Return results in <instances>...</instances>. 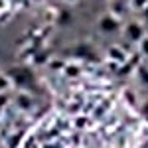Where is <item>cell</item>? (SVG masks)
<instances>
[{
  "label": "cell",
  "mask_w": 148,
  "mask_h": 148,
  "mask_svg": "<svg viewBox=\"0 0 148 148\" xmlns=\"http://www.w3.org/2000/svg\"><path fill=\"white\" fill-rule=\"evenodd\" d=\"M8 75H10L12 81H14L16 85H20V87H28V85L34 83V75H32V71L26 69V67H10Z\"/></svg>",
  "instance_id": "cell-1"
},
{
  "label": "cell",
  "mask_w": 148,
  "mask_h": 148,
  "mask_svg": "<svg viewBox=\"0 0 148 148\" xmlns=\"http://www.w3.org/2000/svg\"><path fill=\"white\" fill-rule=\"evenodd\" d=\"M125 34L126 38L130 40V42H136V44H140L144 38H146V32H144V26L138 22H128L125 26Z\"/></svg>",
  "instance_id": "cell-2"
},
{
  "label": "cell",
  "mask_w": 148,
  "mask_h": 148,
  "mask_svg": "<svg viewBox=\"0 0 148 148\" xmlns=\"http://www.w3.org/2000/svg\"><path fill=\"white\" fill-rule=\"evenodd\" d=\"M99 28H101L105 34H113V32H116V30L121 28V22H119L114 16L107 14V16H103L101 20H99Z\"/></svg>",
  "instance_id": "cell-3"
},
{
  "label": "cell",
  "mask_w": 148,
  "mask_h": 148,
  "mask_svg": "<svg viewBox=\"0 0 148 148\" xmlns=\"http://www.w3.org/2000/svg\"><path fill=\"white\" fill-rule=\"evenodd\" d=\"M73 53L77 57H91V53H93V47L89 46V44H79V46L73 49Z\"/></svg>",
  "instance_id": "cell-4"
},
{
  "label": "cell",
  "mask_w": 148,
  "mask_h": 148,
  "mask_svg": "<svg viewBox=\"0 0 148 148\" xmlns=\"http://www.w3.org/2000/svg\"><path fill=\"white\" fill-rule=\"evenodd\" d=\"M16 103H18L20 109H30V107H32V99H30L26 93H22V95L18 97V101H16Z\"/></svg>",
  "instance_id": "cell-5"
},
{
  "label": "cell",
  "mask_w": 148,
  "mask_h": 148,
  "mask_svg": "<svg viewBox=\"0 0 148 148\" xmlns=\"http://www.w3.org/2000/svg\"><path fill=\"white\" fill-rule=\"evenodd\" d=\"M111 57H113L114 61H121V63H125V61H126L125 51H119L116 47H113V49H111Z\"/></svg>",
  "instance_id": "cell-6"
},
{
  "label": "cell",
  "mask_w": 148,
  "mask_h": 148,
  "mask_svg": "<svg viewBox=\"0 0 148 148\" xmlns=\"http://www.w3.org/2000/svg\"><path fill=\"white\" fill-rule=\"evenodd\" d=\"M79 73H81L79 65H67V67H65V75H67V77H77Z\"/></svg>",
  "instance_id": "cell-7"
},
{
  "label": "cell",
  "mask_w": 148,
  "mask_h": 148,
  "mask_svg": "<svg viewBox=\"0 0 148 148\" xmlns=\"http://www.w3.org/2000/svg\"><path fill=\"white\" fill-rule=\"evenodd\" d=\"M134 10H146L148 8V0H130Z\"/></svg>",
  "instance_id": "cell-8"
},
{
  "label": "cell",
  "mask_w": 148,
  "mask_h": 148,
  "mask_svg": "<svg viewBox=\"0 0 148 148\" xmlns=\"http://www.w3.org/2000/svg\"><path fill=\"white\" fill-rule=\"evenodd\" d=\"M138 77H140V81H142L144 85H148V67H140L138 69Z\"/></svg>",
  "instance_id": "cell-9"
},
{
  "label": "cell",
  "mask_w": 148,
  "mask_h": 148,
  "mask_svg": "<svg viewBox=\"0 0 148 148\" xmlns=\"http://www.w3.org/2000/svg\"><path fill=\"white\" fill-rule=\"evenodd\" d=\"M138 46H140V53H142L144 57H148V36L140 42V44H138Z\"/></svg>",
  "instance_id": "cell-10"
},
{
  "label": "cell",
  "mask_w": 148,
  "mask_h": 148,
  "mask_svg": "<svg viewBox=\"0 0 148 148\" xmlns=\"http://www.w3.org/2000/svg\"><path fill=\"white\" fill-rule=\"evenodd\" d=\"M8 85H10V81H8L4 75H2V73H0V93L4 91V89H8Z\"/></svg>",
  "instance_id": "cell-11"
},
{
  "label": "cell",
  "mask_w": 148,
  "mask_h": 148,
  "mask_svg": "<svg viewBox=\"0 0 148 148\" xmlns=\"http://www.w3.org/2000/svg\"><path fill=\"white\" fill-rule=\"evenodd\" d=\"M6 103H8V95L6 93H0V109H4Z\"/></svg>",
  "instance_id": "cell-12"
},
{
  "label": "cell",
  "mask_w": 148,
  "mask_h": 148,
  "mask_svg": "<svg viewBox=\"0 0 148 148\" xmlns=\"http://www.w3.org/2000/svg\"><path fill=\"white\" fill-rule=\"evenodd\" d=\"M67 20H69V14H67L65 10H63V12H61V18H59V22H61V24H65Z\"/></svg>",
  "instance_id": "cell-13"
},
{
  "label": "cell",
  "mask_w": 148,
  "mask_h": 148,
  "mask_svg": "<svg viewBox=\"0 0 148 148\" xmlns=\"http://www.w3.org/2000/svg\"><path fill=\"white\" fill-rule=\"evenodd\" d=\"M140 111H142V114L148 119V101H144V105H142V109H140Z\"/></svg>",
  "instance_id": "cell-14"
},
{
  "label": "cell",
  "mask_w": 148,
  "mask_h": 148,
  "mask_svg": "<svg viewBox=\"0 0 148 148\" xmlns=\"http://www.w3.org/2000/svg\"><path fill=\"white\" fill-rule=\"evenodd\" d=\"M67 2H77V0H67Z\"/></svg>",
  "instance_id": "cell-15"
},
{
  "label": "cell",
  "mask_w": 148,
  "mask_h": 148,
  "mask_svg": "<svg viewBox=\"0 0 148 148\" xmlns=\"http://www.w3.org/2000/svg\"><path fill=\"white\" fill-rule=\"evenodd\" d=\"M36 2H42V0H36Z\"/></svg>",
  "instance_id": "cell-16"
}]
</instances>
